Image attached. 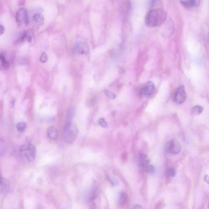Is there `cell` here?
<instances>
[{"mask_svg":"<svg viewBox=\"0 0 209 209\" xmlns=\"http://www.w3.org/2000/svg\"><path fill=\"white\" fill-rule=\"evenodd\" d=\"M167 13L162 8H156L150 10L145 16V23L149 27H157L165 21Z\"/></svg>","mask_w":209,"mask_h":209,"instance_id":"6da1fadb","label":"cell"},{"mask_svg":"<svg viewBox=\"0 0 209 209\" xmlns=\"http://www.w3.org/2000/svg\"><path fill=\"white\" fill-rule=\"evenodd\" d=\"M78 134V129L74 122H67L64 128L63 137L68 144H72L76 139Z\"/></svg>","mask_w":209,"mask_h":209,"instance_id":"7a4b0ae2","label":"cell"},{"mask_svg":"<svg viewBox=\"0 0 209 209\" xmlns=\"http://www.w3.org/2000/svg\"><path fill=\"white\" fill-rule=\"evenodd\" d=\"M20 154L23 158L28 162L34 161L36 157V149L32 143L23 145L20 149Z\"/></svg>","mask_w":209,"mask_h":209,"instance_id":"3957f363","label":"cell"},{"mask_svg":"<svg viewBox=\"0 0 209 209\" xmlns=\"http://www.w3.org/2000/svg\"><path fill=\"white\" fill-rule=\"evenodd\" d=\"M181 149V145L176 140H170L167 142L165 145L166 151L171 154H178L180 152Z\"/></svg>","mask_w":209,"mask_h":209,"instance_id":"277c9868","label":"cell"},{"mask_svg":"<svg viewBox=\"0 0 209 209\" xmlns=\"http://www.w3.org/2000/svg\"><path fill=\"white\" fill-rule=\"evenodd\" d=\"M187 99V95L185 89L183 85L178 87L174 94V100L176 103L181 104L185 101Z\"/></svg>","mask_w":209,"mask_h":209,"instance_id":"5b68a950","label":"cell"},{"mask_svg":"<svg viewBox=\"0 0 209 209\" xmlns=\"http://www.w3.org/2000/svg\"><path fill=\"white\" fill-rule=\"evenodd\" d=\"M16 22L17 25L20 26L24 23L27 25L29 22V17L28 12L24 8H21L18 12L16 13Z\"/></svg>","mask_w":209,"mask_h":209,"instance_id":"8992f818","label":"cell"},{"mask_svg":"<svg viewBox=\"0 0 209 209\" xmlns=\"http://www.w3.org/2000/svg\"><path fill=\"white\" fill-rule=\"evenodd\" d=\"M154 85L152 82H147L141 88V93L142 95L149 96L154 91Z\"/></svg>","mask_w":209,"mask_h":209,"instance_id":"52a82bcc","label":"cell"},{"mask_svg":"<svg viewBox=\"0 0 209 209\" xmlns=\"http://www.w3.org/2000/svg\"><path fill=\"white\" fill-rule=\"evenodd\" d=\"M74 48L75 51L80 54H86L89 50V47L87 43L83 41L76 43Z\"/></svg>","mask_w":209,"mask_h":209,"instance_id":"ba28073f","label":"cell"},{"mask_svg":"<svg viewBox=\"0 0 209 209\" xmlns=\"http://www.w3.org/2000/svg\"><path fill=\"white\" fill-rule=\"evenodd\" d=\"M47 135L49 139L56 140L58 137V132L57 129L54 126L49 127L47 131Z\"/></svg>","mask_w":209,"mask_h":209,"instance_id":"9c48e42d","label":"cell"},{"mask_svg":"<svg viewBox=\"0 0 209 209\" xmlns=\"http://www.w3.org/2000/svg\"><path fill=\"white\" fill-rule=\"evenodd\" d=\"M182 4L187 8H192L198 6L200 3V1L197 0H187L181 1Z\"/></svg>","mask_w":209,"mask_h":209,"instance_id":"30bf717a","label":"cell"},{"mask_svg":"<svg viewBox=\"0 0 209 209\" xmlns=\"http://www.w3.org/2000/svg\"><path fill=\"white\" fill-rule=\"evenodd\" d=\"M203 111V108L199 105H197L191 109L190 114L192 116H197L201 115Z\"/></svg>","mask_w":209,"mask_h":209,"instance_id":"8fae6325","label":"cell"},{"mask_svg":"<svg viewBox=\"0 0 209 209\" xmlns=\"http://www.w3.org/2000/svg\"><path fill=\"white\" fill-rule=\"evenodd\" d=\"M128 201V195L125 192H122L119 197L118 203L121 206L126 204Z\"/></svg>","mask_w":209,"mask_h":209,"instance_id":"7c38bea8","label":"cell"},{"mask_svg":"<svg viewBox=\"0 0 209 209\" xmlns=\"http://www.w3.org/2000/svg\"><path fill=\"white\" fill-rule=\"evenodd\" d=\"M33 19L35 23L39 25H42L44 23V16L41 14H36L33 16Z\"/></svg>","mask_w":209,"mask_h":209,"instance_id":"4fadbf2b","label":"cell"},{"mask_svg":"<svg viewBox=\"0 0 209 209\" xmlns=\"http://www.w3.org/2000/svg\"><path fill=\"white\" fill-rule=\"evenodd\" d=\"M143 170L149 174H154L155 172V167L153 165L150 164L145 165H141Z\"/></svg>","mask_w":209,"mask_h":209,"instance_id":"5bb4252c","label":"cell"},{"mask_svg":"<svg viewBox=\"0 0 209 209\" xmlns=\"http://www.w3.org/2000/svg\"><path fill=\"white\" fill-rule=\"evenodd\" d=\"M139 159H140V165L141 166L149 164V158L145 154H140V156H139Z\"/></svg>","mask_w":209,"mask_h":209,"instance_id":"9a60e30c","label":"cell"},{"mask_svg":"<svg viewBox=\"0 0 209 209\" xmlns=\"http://www.w3.org/2000/svg\"><path fill=\"white\" fill-rule=\"evenodd\" d=\"M0 58L1 61V66L3 68L8 69L10 66V63L5 59V56L3 54L1 53L0 56Z\"/></svg>","mask_w":209,"mask_h":209,"instance_id":"2e32d148","label":"cell"},{"mask_svg":"<svg viewBox=\"0 0 209 209\" xmlns=\"http://www.w3.org/2000/svg\"><path fill=\"white\" fill-rule=\"evenodd\" d=\"M17 128L19 132H24L27 128V124L24 122H19L17 124Z\"/></svg>","mask_w":209,"mask_h":209,"instance_id":"e0dca14e","label":"cell"},{"mask_svg":"<svg viewBox=\"0 0 209 209\" xmlns=\"http://www.w3.org/2000/svg\"><path fill=\"white\" fill-rule=\"evenodd\" d=\"M176 170L174 168L170 167L167 169L166 171L167 175L170 177H174L176 175Z\"/></svg>","mask_w":209,"mask_h":209,"instance_id":"ac0fdd59","label":"cell"},{"mask_svg":"<svg viewBox=\"0 0 209 209\" xmlns=\"http://www.w3.org/2000/svg\"><path fill=\"white\" fill-rule=\"evenodd\" d=\"M48 60V56L45 52H42L40 56V60L42 63H45Z\"/></svg>","mask_w":209,"mask_h":209,"instance_id":"d6986e66","label":"cell"},{"mask_svg":"<svg viewBox=\"0 0 209 209\" xmlns=\"http://www.w3.org/2000/svg\"><path fill=\"white\" fill-rule=\"evenodd\" d=\"M105 92L107 96L109 99H115L116 95L110 91H109L108 90H106L105 91Z\"/></svg>","mask_w":209,"mask_h":209,"instance_id":"ffe728a7","label":"cell"},{"mask_svg":"<svg viewBox=\"0 0 209 209\" xmlns=\"http://www.w3.org/2000/svg\"><path fill=\"white\" fill-rule=\"evenodd\" d=\"M99 124L103 128H106L108 127V124L107 122H106L104 119L103 118H101L99 120Z\"/></svg>","mask_w":209,"mask_h":209,"instance_id":"44dd1931","label":"cell"},{"mask_svg":"<svg viewBox=\"0 0 209 209\" xmlns=\"http://www.w3.org/2000/svg\"><path fill=\"white\" fill-rule=\"evenodd\" d=\"M109 180L113 185H116L118 183V182L117 181V180L115 179V178H110L109 177Z\"/></svg>","mask_w":209,"mask_h":209,"instance_id":"7402d4cb","label":"cell"},{"mask_svg":"<svg viewBox=\"0 0 209 209\" xmlns=\"http://www.w3.org/2000/svg\"><path fill=\"white\" fill-rule=\"evenodd\" d=\"M5 28L4 26L1 24L0 25V32H1V35L3 34L4 32H5Z\"/></svg>","mask_w":209,"mask_h":209,"instance_id":"603a6c76","label":"cell"},{"mask_svg":"<svg viewBox=\"0 0 209 209\" xmlns=\"http://www.w3.org/2000/svg\"><path fill=\"white\" fill-rule=\"evenodd\" d=\"M132 209H143V207L139 205H137L133 207Z\"/></svg>","mask_w":209,"mask_h":209,"instance_id":"cb8c5ba5","label":"cell"},{"mask_svg":"<svg viewBox=\"0 0 209 209\" xmlns=\"http://www.w3.org/2000/svg\"><path fill=\"white\" fill-rule=\"evenodd\" d=\"M204 180L207 183L209 184V176L208 175H205L204 176Z\"/></svg>","mask_w":209,"mask_h":209,"instance_id":"d4e9b609","label":"cell"},{"mask_svg":"<svg viewBox=\"0 0 209 209\" xmlns=\"http://www.w3.org/2000/svg\"><path fill=\"white\" fill-rule=\"evenodd\" d=\"M92 209H97L96 206V205L94 203H93L92 204Z\"/></svg>","mask_w":209,"mask_h":209,"instance_id":"484cf974","label":"cell"},{"mask_svg":"<svg viewBox=\"0 0 209 209\" xmlns=\"http://www.w3.org/2000/svg\"><path fill=\"white\" fill-rule=\"evenodd\" d=\"M208 44L209 46V34H208Z\"/></svg>","mask_w":209,"mask_h":209,"instance_id":"4316f807","label":"cell"},{"mask_svg":"<svg viewBox=\"0 0 209 209\" xmlns=\"http://www.w3.org/2000/svg\"><path fill=\"white\" fill-rule=\"evenodd\" d=\"M208 209H209V203H208Z\"/></svg>","mask_w":209,"mask_h":209,"instance_id":"83f0119b","label":"cell"}]
</instances>
